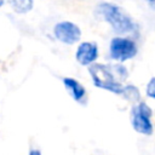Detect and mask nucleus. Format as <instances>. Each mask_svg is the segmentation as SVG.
<instances>
[{
  "instance_id": "nucleus-1",
  "label": "nucleus",
  "mask_w": 155,
  "mask_h": 155,
  "mask_svg": "<svg viewBox=\"0 0 155 155\" xmlns=\"http://www.w3.org/2000/svg\"><path fill=\"white\" fill-rule=\"evenodd\" d=\"M90 75L94 86L110 91L115 94H121L124 85L120 80L127 79V69L121 64H101L93 63L88 68Z\"/></svg>"
},
{
  "instance_id": "nucleus-2",
  "label": "nucleus",
  "mask_w": 155,
  "mask_h": 155,
  "mask_svg": "<svg viewBox=\"0 0 155 155\" xmlns=\"http://www.w3.org/2000/svg\"><path fill=\"white\" fill-rule=\"evenodd\" d=\"M96 13L103 21L108 22L111 29L117 34L132 33L137 28L131 16L119 5L107 2V1L99 2L96 8Z\"/></svg>"
},
{
  "instance_id": "nucleus-3",
  "label": "nucleus",
  "mask_w": 155,
  "mask_h": 155,
  "mask_svg": "<svg viewBox=\"0 0 155 155\" xmlns=\"http://www.w3.org/2000/svg\"><path fill=\"white\" fill-rule=\"evenodd\" d=\"M131 125L133 130L140 134L150 136L153 133V124L150 121L151 109L144 102H139L131 110Z\"/></svg>"
},
{
  "instance_id": "nucleus-4",
  "label": "nucleus",
  "mask_w": 155,
  "mask_h": 155,
  "mask_svg": "<svg viewBox=\"0 0 155 155\" xmlns=\"http://www.w3.org/2000/svg\"><path fill=\"white\" fill-rule=\"evenodd\" d=\"M109 53L113 59L119 62H125L127 59L133 58L137 54V45L131 39L115 36L110 41Z\"/></svg>"
},
{
  "instance_id": "nucleus-5",
  "label": "nucleus",
  "mask_w": 155,
  "mask_h": 155,
  "mask_svg": "<svg viewBox=\"0 0 155 155\" xmlns=\"http://www.w3.org/2000/svg\"><path fill=\"white\" fill-rule=\"evenodd\" d=\"M53 34L56 39L65 45H73L81 38V29L73 22L63 21L58 22L53 27Z\"/></svg>"
},
{
  "instance_id": "nucleus-6",
  "label": "nucleus",
  "mask_w": 155,
  "mask_h": 155,
  "mask_svg": "<svg viewBox=\"0 0 155 155\" xmlns=\"http://www.w3.org/2000/svg\"><path fill=\"white\" fill-rule=\"evenodd\" d=\"M98 57V46L96 42L85 41L78 46L75 58L81 65H91Z\"/></svg>"
},
{
  "instance_id": "nucleus-7",
  "label": "nucleus",
  "mask_w": 155,
  "mask_h": 155,
  "mask_svg": "<svg viewBox=\"0 0 155 155\" xmlns=\"http://www.w3.org/2000/svg\"><path fill=\"white\" fill-rule=\"evenodd\" d=\"M63 85L68 93L73 97L74 101L76 102H82L86 97V90L85 87L75 79L73 78H64L63 79Z\"/></svg>"
},
{
  "instance_id": "nucleus-8",
  "label": "nucleus",
  "mask_w": 155,
  "mask_h": 155,
  "mask_svg": "<svg viewBox=\"0 0 155 155\" xmlns=\"http://www.w3.org/2000/svg\"><path fill=\"white\" fill-rule=\"evenodd\" d=\"M7 1L11 5V7L13 8V11L19 15L28 13L34 6L33 0H7Z\"/></svg>"
},
{
  "instance_id": "nucleus-9",
  "label": "nucleus",
  "mask_w": 155,
  "mask_h": 155,
  "mask_svg": "<svg viewBox=\"0 0 155 155\" xmlns=\"http://www.w3.org/2000/svg\"><path fill=\"white\" fill-rule=\"evenodd\" d=\"M125 98L132 101V102H138L140 99V93H139V90L133 86V85H127V86H124V90H122V93H121Z\"/></svg>"
},
{
  "instance_id": "nucleus-10",
  "label": "nucleus",
  "mask_w": 155,
  "mask_h": 155,
  "mask_svg": "<svg viewBox=\"0 0 155 155\" xmlns=\"http://www.w3.org/2000/svg\"><path fill=\"white\" fill-rule=\"evenodd\" d=\"M147 94L150 98L155 99V78H151L149 80V82L147 85Z\"/></svg>"
},
{
  "instance_id": "nucleus-11",
  "label": "nucleus",
  "mask_w": 155,
  "mask_h": 155,
  "mask_svg": "<svg viewBox=\"0 0 155 155\" xmlns=\"http://www.w3.org/2000/svg\"><path fill=\"white\" fill-rule=\"evenodd\" d=\"M29 155H42V154H41V151L38 150V149H31V150L29 151Z\"/></svg>"
},
{
  "instance_id": "nucleus-12",
  "label": "nucleus",
  "mask_w": 155,
  "mask_h": 155,
  "mask_svg": "<svg viewBox=\"0 0 155 155\" xmlns=\"http://www.w3.org/2000/svg\"><path fill=\"white\" fill-rule=\"evenodd\" d=\"M4 4H5V0H0V7H1Z\"/></svg>"
},
{
  "instance_id": "nucleus-13",
  "label": "nucleus",
  "mask_w": 155,
  "mask_h": 155,
  "mask_svg": "<svg viewBox=\"0 0 155 155\" xmlns=\"http://www.w3.org/2000/svg\"><path fill=\"white\" fill-rule=\"evenodd\" d=\"M148 1H150V2H155V0H148Z\"/></svg>"
}]
</instances>
